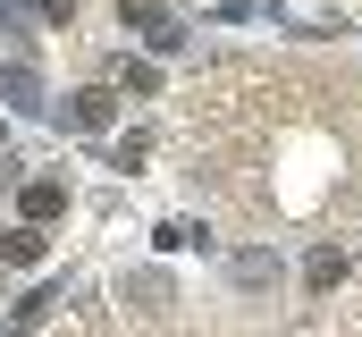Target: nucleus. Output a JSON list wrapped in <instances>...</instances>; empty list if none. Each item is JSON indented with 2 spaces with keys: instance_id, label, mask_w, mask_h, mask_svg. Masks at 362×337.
<instances>
[{
  "instance_id": "obj_1",
  "label": "nucleus",
  "mask_w": 362,
  "mask_h": 337,
  "mask_svg": "<svg viewBox=\"0 0 362 337\" xmlns=\"http://www.w3.org/2000/svg\"><path fill=\"white\" fill-rule=\"evenodd\" d=\"M118 17H127V25H144L160 51H185V25L169 17V0H118Z\"/></svg>"
},
{
  "instance_id": "obj_2",
  "label": "nucleus",
  "mask_w": 362,
  "mask_h": 337,
  "mask_svg": "<svg viewBox=\"0 0 362 337\" xmlns=\"http://www.w3.org/2000/svg\"><path fill=\"white\" fill-rule=\"evenodd\" d=\"M118 118V93L110 84H85V93H68V127H85V135H101Z\"/></svg>"
},
{
  "instance_id": "obj_3",
  "label": "nucleus",
  "mask_w": 362,
  "mask_h": 337,
  "mask_svg": "<svg viewBox=\"0 0 362 337\" xmlns=\"http://www.w3.org/2000/svg\"><path fill=\"white\" fill-rule=\"evenodd\" d=\"M0 101H8V110H51V101H42V76H34L25 59H8V68H0Z\"/></svg>"
},
{
  "instance_id": "obj_4",
  "label": "nucleus",
  "mask_w": 362,
  "mask_h": 337,
  "mask_svg": "<svg viewBox=\"0 0 362 337\" xmlns=\"http://www.w3.org/2000/svg\"><path fill=\"white\" fill-rule=\"evenodd\" d=\"M17 211H25V219L42 228V219H59V211H68V185H59V177H34V185L17 194Z\"/></svg>"
},
{
  "instance_id": "obj_5",
  "label": "nucleus",
  "mask_w": 362,
  "mask_h": 337,
  "mask_svg": "<svg viewBox=\"0 0 362 337\" xmlns=\"http://www.w3.org/2000/svg\"><path fill=\"white\" fill-rule=\"evenodd\" d=\"M337 278H346V253H337V245H312V253H303V287H312V295H329Z\"/></svg>"
},
{
  "instance_id": "obj_6",
  "label": "nucleus",
  "mask_w": 362,
  "mask_h": 337,
  "mask_svg": "<svg viewBox=\"0 0 362 337\" xmlns=\"http://www.w3.org/2000/svg\"><path fill=\"white\" fill-rule=\"evenodd\" d=\"M127 304H135V312H177V304H169V278H160V270H135V278H127Z\"/></svg>"
},
{
  "instance_id": "obj_7",
  "label": "nucleus",
  "mask_w": 362,
  "mask_h": 337,
  "mask_svg": "<svg viewBox=\"0 0 362 337\" xmlns=\"http://www.w3.org/2000/svg\"><path fill=\"white\" fill-rule=\"evenodd\" d=\"M0 261L34 270V261H42V228H34V219H25V228H8V236H0Z\"/></svg>"
},
{
  "instance_id": "obj_8",
  "label": "nucleus",
  "mask_w": 362,
  "mask_h": 337,
  "mask_svg": "<svg viewBox=\"0 0 362 337\" xmlns=\"http://www.w3.org/2000/svg\"><path fill=\"white\" fill-rule=\"evenodd\" d=\"M228 278H236V287H270L278 261H270V253H236V261H228Z\"/></svg>"
},
{
  "instance_id": "obj_9",
  "label": "nucleus",
  "mask_w": 362,
  "mask_h": 337,
  "mask_svg": "<svg viewBox=\"0 0 362 337\" xmlns=\"http://www.w3.org/2000/svg\"><path fill=\"white\" fill-rule=\"evenodd\" d=\"M34 17H42V25H68V17H76V0H34Z\"/></svg>"
}]
</instances>
